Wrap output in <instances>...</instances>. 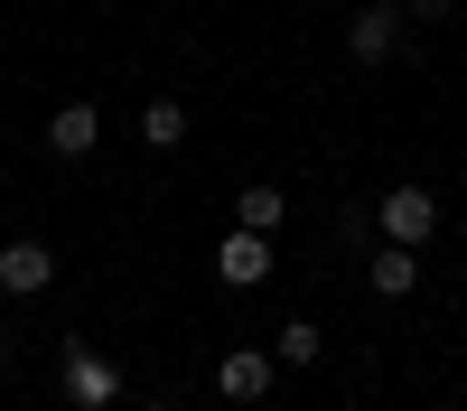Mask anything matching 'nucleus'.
<instances>
[{"instance_id":"obj_1","label":"nucleus","mask_w":467,"mask_h":411,"mask_svg":"<svg viewBox=\"0 0 467 411\" xmlns=\"http://www.w3.org/2000/svg\"><path fill=\"white\" fill-rule=\"evenodd\" d=\"M431 234H440V197H431V187H393V197H383V243L420 252Z\"/></svg>"},{"instance_id":"obj_2","label":"nucleus","mask_w":467,"mask_h":411,"mask_svg":"<svg viewBox=\"0 0 467 411\" xmlns=\"http://www.w3.org/2000/svg\"><path fill=\"white\" fill-rule=\"evenodd\" d=\"M66 393H75V411L122 402V365H112V355H94V346H66Z\"/></svg>"},{"instance_id":"obj_3","label":"nucleus","mask_w":467,"mask_h":411,"mask_svg":"<svg viewBox=\"0 0 467 411\" xmlns=\"http://www.w3.org/2000/svg\"><path fill=\"white\" fill-rule=\"evenodd\" d=\"M271 262H281V252H271V234H244V224H234L224 252H215V272H224V290H262Z\"/></svg>"},{"instance_id":"obj_4","label":"nucleus","mask_w":467,"mask_h":411,"mask_svg":"<svg viewBox=\"0 0 467 411\" xmlns=\"http://www.w3.org/2000/svg\"><path fill=\"white\" fill-rule=\"evenodd\" d=\"M393 37H402V10L365 0V10L346 19V57H356V66H383V57H393Z\"/></svg>"},{"instance_id":"obj_5","label":"nucleus","mask_w":467,"mask_h":411,"mask_svg":"<svg viewBox=\"0 0 467 411\" xmlns=\"http://www.w3.org/2000/svg\"><path fill=\"white\" fill-rule=\"evenodd\" d=\"M47 281H57V252L47 243H0V290H10V299H37Z\"/></svg>"},{"instance_id":"obj_6","label":"nucleus","mask_w":467,"mask_h":411,"mask_svg":"<svg viewBox=\"0 0 467 411\" xmlns=\"http://www.w3.org/2000/svg\"><path fill=\"white\" fill-rule=\"evenodd\" d=\"M94 140H103V112L94 103H57L47 112V149H57V159H85Z\"/></svg>"},{"instance_id":"obj_7","label":"nucleus","mask_w":467,"mask_h":411,"mask_svg":"<svg viewBox=\"0 0 467 411\" xmlns=\"http://www.w3.org/2000/svg\"><path fill=\"white\" fill-rule=\"evenodd\" d=\"M215 393H224V402H262V393H271V355H253V346H224V365H215Z\"/></svg>"},{"instance_id":"obj_8","label":"nucleus","mask_w":467,"mask_h":411,"mask_svg":"<svg viewBox=\"0 0 467 411\" xmlns=\"http://www.w3.org/2000/svg\"><path fill=\"white\" fill-rule=\"evenodd\" d=\"M411 281H420V252L383 243V252H374V299H411Z\"/></svg>"},{"instance_id":"obj_9","label":"nucleus","mask_w":467,"mask_h":411,"mask_svg":"<svg viewBox=\"0 0 467 411\" xmlns=\"http://www.w3.org/2000/svg\"><path fill=\"white\" fill-rule=\"evenodd\" d=\"M318 346H327V336L308 327V318H281V327H271V365H318Z\"/></svg>"},{"instance_id":"obj_10","label":"nucleus","mask_w":467,"mask_h":411,"mask_svg":"<svg viewBox=\"0 0 467 411\" xmlns=\"http://www.w3.org/2000/svg\"><path fill=\"white\" fill-rule=\"evenodd\" d=\"M140 140L150 149H178L187 140V103H140Z\"/></svg>"},{"instance_id":"obj_11","label":"nucleus","mask_w":467,"mask_h":411,"mask_svg":"<svg viewBox=\"0 0 467 411\" xmlns=\"http://www.w3.org/2000/svg\"><path fill=\"white\" fill-rule=\"evenodd\" d=\"M281 215H290V197H281V187H244V234H271Z\"/></svg>"},{"instance_id":"obj_12","label":"nucleus","mask_w":467,"mask_h":411,"mask_svg":"<svg viewBox=\"0 0 467 411\" xmlns=\"http://www.w3.org/2000/svg\"><path fill=\"white\" fill-rule=\"evenodd\" d=\"M440 10H449V0H411V19H440Z\"/></svg>"},{"instance_id":"obj_13","label":"nucleus","mask_w":467,"mask_h":411,"mask_svg":"<svg viewBox=\"0 0 467 411\" xmlns=\"http://www.w3.org/2000/svg\"><path fill=\"white\" fill-rule=\"evenodd\" d=\"M0 346H10V327H0Z\"/></svg>"},{"instance_id":"obj_14","label":"nucleus","mask_w":467,"mask_h":411,"mask_svg":"<svg viewBox=\"0 0 467 411\" xmlns=\"http://www.w3.org/2000/svg\"><path fill=\"white\" fill-rule=\"evenodd\" d=\"M449 411H467V402H449Z\"/></svg>"},{"instance_id":"obj_15","label":"nucleus","mask_w":467,"mask_h":411,"mask_svg":"<svg viewBox=\"0 0 467 411\" xmlns=\"http://www.w3.org/2000/svg\"><path fill=\"white\" fill-rule=\"evenodd\" d=\"M150 411H160V402H150Z\"/></svg>"}]
</instances>
